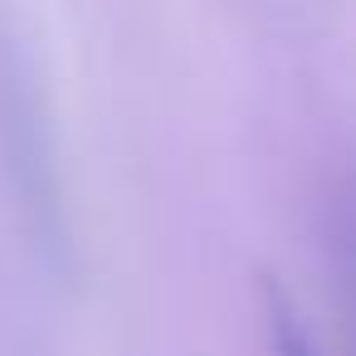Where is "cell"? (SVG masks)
I'll list each match as a JSON object with an SVG mask.
<instances>
[{"label": "cell", "instance_id": "2", "mask_svg": "<svg viewBox=\"0 0 356 356\" xmlns=\"http://www.w3.org/2000/svg\"><path fill=\"white\" fill-rule=\"evenodd\" d=\"M322 249L341 317V351L356 356V166H341L322 191Z\"/></svg>", "mask_w": 356, "mask_h": 356}, {"label": "cell", "instance_id": "3", "mask_svg": "<svg viewBox=\"0 0 356 356\" xmlns=\"http://www.w3.org/2000/svg\"><path fill=\"white\" fill-rule=\"evenodd\" d=\"M264 341L268 356H317L312 332L298 322V307L278 288H264Z\"/></svg>", "mask_w": 356, "mask_h": 356}, {"label": "cell", "instance_id": "1", "mask_svg": "<svg viewBox=\"0 0 356 356\" xmlns=\"http://www.w3.org/2000/svg\"><path fill=\"white\" fill-rule=\"evenodd\" d=\"M0 166H6V181L15 191V205L44 264L64 273L79 244L69 220L64 152H59V132L44 108L40 79L30 74V59L6 25H0Z\"/></svg>", "mask_w": 356, "mask_h": 356}]
</instances>
